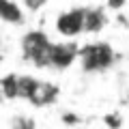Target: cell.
<instances>
[{"label": "cell", "mask_w": 129, "mask_h": 129, "mask_svg": "<svg viewBox=\"0 0 129 129\" xmlns=\"http://www.w3.org/2000/svg\"><path fill=\"white\" fill-rule=\"evenodd\" d=\"M52 39L45 30L32 28L26 30L19 39V52L22 58L26 62H30L37 69H50V47H52Z\"/></svg>", "instance_id": "6da1fadb"}, {"label": "cell", "mask_w": 129, "mask_h": 129, "mask_svg": "<svg viewBox=\"0 0 129 129\" xmlns=\"http://www.w3.org/2000/svg\"><path fill=\"white\" fill-rule=\"evenodd\" d=\"M78 62L84 73H103L116 62V52L106 41H92L80 47Z\"/></svg>", "instance_id": "7a4b0ae2"}, {"label": "cell", "mask_w": 129, "mask_h": 129, "mask_svg": "<svg viewBox=\"0 0 129 129\" xmlns=\"http://www.w3.org/2000/svg\"><path fill=\"white\" fill-rule=\"evenodd\" d=\"M84 19H86V7H73V9L60 11L54 19V30L62 39L75 41L80 35H86Z\"/></svg>", "instance_id": "3957f363"}, {"label": "cell", "mask_w": 129, "mask_h": 129, "mask_svg": "<svg viewBox=\"0 0 129 129\" xmlns=\"http://www.w3.org/2000/svg\"><path fill=\"white\" fill-rule=\"evenodd\" d=\"M80 60V45L75 41L62 39L54 41L50 47V69L52 71H67Z\"/></svg>", "instance_id": "277c9868"}, {"label": "cell", "mask_w": 129, "mask_h": 129, "mask_svg": "<svg viewBox=\"0 0 129 129\" xmlns=\"http://www.w3.org/2000/svg\"><path fill=\"white\" fill-rule=\"evenodd\" d=\"M58 97H60V88L54 82H50V80H39V84L35 88V92L30 95L28 103H32L35 108H50V106H54L58 101Z\"/></svg>", "instance_id": "5b68a950"}, {"label": "cell", "mask_w": 129, "mask_h": 129, "mask_svg": "<svg viewBox=\"0 0 129 129\" xmlns=\"http://www.w3.org/2000/svg\"><path fill=\"white\" fill-rule=\"evenodd\" d=\"M0 17L9 26H19L26 19V9L19 0H0Z\"/></svg>", "instance_id": "8992f818"}, {"label": "cell", "mask_w": 129, "mask_h": 129, "mask_svg": "<svg viewBox=\"0 0 129 129\" xmlns=\"http://www.w3.org/2000/svg\"><path fill=\"white\" fill-rule=\"evenodd\" d=\"M108 26V13L103 7H86V19H84V30L86 35H99Z\"/></svg>", "instance_id": "52a82bcc"}, {"label": "cell", "mask_w": 129, "mask_h": 129, "mask_svg": "<svg viewBox=\"0 0 129 129\" xmlns=\"http://www.w3.org/2000/svg\"><path fill=\"white\" fill-rule=\"evenodd\" d=\"M0 90H2V99H9V101L19 99V75L5 73L0 80Z\"/></svg>", "instance_id": "ba28073f"}, {"label": "cell", "mask_w": 129, "mask_h": 129, "mask_svg": "<svg viewBox=\"0 0 129 129\" xmlns=\"http://www.w3.org/2000/svg\"><path fill=\"white\" fill-rule=\"evenodd\" d=\"M39 84V78H35V75H19V99H24V101H28L30 99V95L35 92V88H37Z\"/></svg>", "instance_id": "9c48e42d"}, {"label": "cell", "mask_w": 129, "mask_h": 129, "mask_svg": "<svg viewBox=\"0 0 129 129\" xmlns=\"http://www.w3.org/2000/svg\"><path fill=\"white\" fill-rule=\"evenodd\" d=\"M11 129H35V120L30 118V116H13L11 118Z\"/></svg>", "instance_id": "30bf717a"}, {"label": "cell", "mask_w": 129, "mask_h": 129, "mask_svg": "<svg viewBox=\"0 0 129 129\" xmlns=\"http://www.w3.org/2000/svg\"><path fill=\"white\" fill-rule=\"evenodd\" d=\"M103 125H106V129H120L123 127V116L118 112H108L103 116Z\"/></svg>", "instance_id": "8fae6325"}, {"label": "cell", "mask_w": 129, "mask_h": 129, "mask_svg": "<svg viewBox=\"0 0 129 129\" xmlns=\"http://www.w3.org/2000/svg\"><path fill=\"white\" fill-rule=\"evenodd\" d=\"M19 2H22V7L28 13H37V11H41L50 0H19Z\"/></svg>", "instance_id": "7c38bea8"}, {"label": "cell", "mask_w": 129, "mask_h": 129, "mask_svg": "<svg viewBox=\"0 0 129 129\" xmlns=\"http://www.w3.org/2000/svg\"><path fill=\"white\" fill-rule=\"evenodd\" d=\"M60 120H62V125H67V127H73V125L80 123V116L75 114V112H64V114L60 116Z\"/></svg>", "instance_id": "4fadbf2b"}, {"label": "cell", "mask_w": 129, "mask_h": 129, "mask_svg": "<svg viewBox=\"0 0 129 129\" xmlns=\"http://www.w3.org/2000/svg\"><path fill=\"white\" fill-rule=\"evenodd\" d=\"M125 5H127V0H106V7L112 11H120L125 9Z\"/></svg>", "instance_id": "5bb4252c"}]
</instances>
